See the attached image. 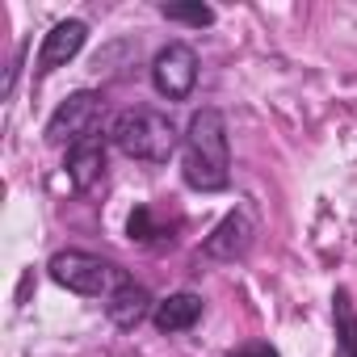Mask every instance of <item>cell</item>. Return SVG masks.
I'll use <instances>...</instances> for the list:
<instances>
[{
    "label": "cell",
    "instance_id": "cell-9",
    "mask_svg": "<svg viewBox=\"0 0 357 357\" xmlns=\"http://www.w3.org/2000/svg\"><path fill=\"white\" fill-rule=\"evenodd\" d=\"M198 319H202V294H194V290H176V294L160 298L155 311H151V324L160 332H168V336L172 332H190Z\"/></svg>",
    "mask_w": 357,
    "mask_h": 357
},
{
    "label": "cell",
    "instance_id": "cell-6",
    "mask_svg": "<svg viewBox=\"0 0 357 357\" xmlns=\"http://www.w3.org/2000/svg\"><path fill=\"white\" fill-rule=\"evenodd\" d=\"M84 38H89V26L80 17H68V22H55L51 34L43 38V51H38V72L51 76L55 68H68L80 51H84Z\"/></svg>",
    "mask_w": 357,
    "mask_h": 357
},
{
    "label": "cell",
    "instance_id": "cell-8",
    "mask_svg": "<svg viewBox=\"0 0 357 357\" xmlns=\"http://www.w3.org/2000/svg\"><path fill=\"white\" fill-rule=\"evenodd\" d=\"M63 168H68L72 190H80V194H84V190H93V185L101 181V172H105V143H101V135H93V139H84V143L68 147Z\"/></svg>",
    "mask_w": 357,
    "mask_h": 357
},
{
    "label": "cell",
    "instance_id": "cell-12",
    "mask_svg": "<svg viewBox=\"0 0 357 357\" xmlns=\"http://www.w3.org/2000/svg\"><path fill=\"white\" fill-rule=\"evenodd\" d=\"M160 13L168 17V22H185V26H215V9L211 5H202V0H194V5H160Z\"/></svg>",
    "mask_w": 357,
    "mask_h": 357
},
{
    "label": "cell",
    "instance_id": "cell-11",
    "mask_svg": "<svg viewBox=\"0 0 357 357\" xmlns=\"http://www.w3.org/2000/svg\"><path fill=\"white\" fill-rule=\"evenodd\" d=\"M332 324H336V357H357V307L344 286L332 294Z\"/></svg>",
    "mask_w": 357,
    "mask_h": 357
},
{
    "label": "cell",
    "instance_id": "cell-1",
    "mask_svg": "<svg viewBox=\"0 0 357 357\" xmlns=\"http://www.w3.org/2000/svg\"><path fill=\"white\" fill-rule=\"evenodd\" d=\"M185 185L202 194H219L231 185V143H227V118L223 109L206 105L185 126V155H181Z\"/></svg>",
    "mask_w": 357,
    "mask_h": 357
},
{
    "label": "cell",
    "instance_id": "cell-13",
    "mask_svg": "<svg viewBox=\"0 0 357 357\" xmlns=\"http://www.w3.org/2000/svg\"><path fill=\"white\" fill-rule=\"evenodd\" d=\"M126 236L135 240V244H155L164 231L151 223V206H135L130 211V219H126Z\"/></svg>",
    "mask_w": 357,
    "mask_h": 357
},
{
    "label": "cell",
    "instance_id": "cell-10",
    "mask_svg": "<svg viewBox=\"0 0 357 357\" xmlns=\"http://www.w3.org/2000/svg\"><path fill=\"white\" fill-rule=\"evenodd\" d=\"M151 311H155V298H151L143 286H135V282H126L118 294L105 298V315H109L118 328H139Z\"/></svg>",
    "mask_w": 357,
    "mask_h": 357
},
{
    "label": "cell",
    "instance_id": "cell-4",
    "mask_svg": "<svg viewBox=\"0 0 357 357\" xmlns=\"http://www.w3.org/2000/svg\"><path fill=\"white\" fill-rule=\"evenodd\" d=\"M101 126V97L93 89H80L72 93L68 101L55 105V114L47 118V143H63V147H76L84 139H93Z\"/></svg>",
    "mask_w": 357,
    "mask_h": 357
},
{
    "label": "cell",
    "instance_id": "cell-7",
    "mask_svg": "<svg viewBox=\"0 0 357 357\" xmlns=\"http://www.w3.org/2000/svg\"><path fill=\"white\" fill-rule=\"evenodd\" d=\"M248 244H252V219H248L244 211H231V215H223L219 227L206 236L202 252H206L211 261H240V257L248 252Z\"/></svg>",
    "mask_w": 357,
    "mask_h": 357
},
{
    "label": "cell",
    "instance_id": "cell-3",
    "mask_svg": "<svg viewBox=\"0 0 357 357\" xmlns=\"http://www.w3.org/2000/svg\"><path fill=\"white\" fill-rule=\"evenodd\" d=\"M51 278L72 290V294H84V298H109L118 294L130 278L114 265V261H101L93 252H80V248H68V252H55L51 257Z\"/></svg>",
    "mask_w": 357,
    "mask_h": 357
},
{
    "label": "cell",
    "instance_id": "cell-14",
    "mask_svg": "<svg viewBox=\"0 0 357 357\" xmlns=\"http://www.w3.org/2000/svg\"><path fill=\"white\" fill-rule=\"evenodd\" d=\"M236 357H278V349H273L269 340H252V344L236 349Z\"/></svg>",
    "mask_w": 357,
    "mask_h": 357
},
{
    "label": "cell",
    "instance_id": "cell-5",
    "mask_svg": "<svg viewBox=\"0 0 357 357\" xmlns=\"http://www.w3.org/2000/svg\"><path fill=\"white\" fill-rule=\"evenodd\" d=\"M151 84L168 101H185L198 84V55L190 43H168L151 59Z\"/></svg>",
    "mask_w": 357,
    "mask_h": 357
},
{
    "label": "cell",
    "instance_id": "cell-2",
    "mask_svg": "<svg viewBox=\"0 0 357 357\" xmlns=\"http://www.w3.org/2000/svg\"><path fill=\"white\" fill-rule=\"evenodd\" d=\"M109 143L143 164H164L176 151V126L155 109H122L109 122Z\"/></svg>",
    "mask_w": 357,
    "mask_h": 357
}]
</instances>
